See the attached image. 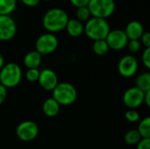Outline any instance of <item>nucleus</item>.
<instances>
[{
  "instance_id": "obj_10",
  "label": "nucleus",
  "mask_w": 150,
  "mask_h": 149,
  "mask_svg": "<svg viewBox=\"0 0 150 149\" xmlns=\"http://www.w3.org/2000/svg\"><path fill=\"white\" fill-rule=\"evenodd\" d=\"M17 32V24L11 16L0 15V40H11Z\"/></svg>"
},
{
  "instance_id": "obj_29",
  "label": "nucleus",
  "mask_w": 150,
  "mask_h": 149,
  "mask_svg": "<svg viewBox=\"0 0 150 149\" xmlns=\"http://www.w3.org/2000/svg\"><path fill=\"white\" fill-rule=\"evenodd\" d=\"M69 1L76 8L87 6L88 4H89V2H90V0H69Z\"/></svg>"
},
{
  "instance_id": "obj_16",
  "label": "nucleus",
  "mask_w": 150,
  "mask_h": 149,
  "mask_svg": "<svg viewBox=\"0 0 150 149\" xmlns=\"http://www.w3.org/2000/svg\"><path fill=\"white\" fill-rule=\"evenodd\" d=\"M42 55L36 50L28 52L24 57V64L28 68H38L40 66Z\"/></svg>"
},
{
  "instance_id": "obj_24",
  "label": "nucleus",
  "mask_w": 150,
  "mask_h": 149,
  "mask_svg": "<svg viewBox=\"0 0 150 149\" xmlns=\"http://www.w3.org/2000/svg\"><path fill=\"white\" fill-rule=\"evenodd\" d=\"M40 76L39 68H28L25 72V79L30 83L38 82Z\"/></svg>"
},
{
  "instance_id": "obj_25",
  "label": "nucleus",
  "mask_w": 150,
  "mask_h": 149,
  "mask_svg": "<svg viewBox=\"0 0 150 149\" xmlns=\"http://www.w3.org/2000/svg\"><path fill=\"white\" fill-rule=\"evenodd\" d=\"M127 47L131 53H137L141 50L142 43L140 40H128Z\"/></svg>"
},
{
  "instance_id": "obj_5",
  "label": "nucleus",
  "mask_w": 150,
  "mask_h": 149,
  "mask_svg": "<svg viewBox=\"0 0 150 149\" xmlns=\"http://www.w3.org/2000/svg\"><path fill=\"white\" fill-rule=\"evenodd\" d=\"M87 7L92 17L106 19L115 11L116 4L114 0H90Z\"/></svg>"
},
{
  "instance_id": "obj_17",
  "label": "nucleus",
  "mask_w": 150,
  "mask_h": 149,
  "mask_svg": "<svg viewBox=\"0 0 150 149\" xmlns=\"http://www.w3.org/2000/svg\"><path fill=\"white\" fill-rule=\"evenodd\" d=\"M135 87L143 92L150 90V74L149 72L142 73L137 76L135 80Z\"/></svg>"
},
{
  "instance_id": "obj_7",
  "label": "nucleus",
  "mask_w": 150,
  "mask_h": 149,
  "mask_svg": "<svg viewBox=\"0 0 150 149\" xmlns=\"http://www.w3.org/2000/svg\"><path fill=\"white\" fill-rule=\"evenodd\" d=\"M16 134L17 137L22 141H32L39 134V126L32 120L22 121L16 128Z\"/></svg>"
},
{
  "instance_id": "obj_1",
  "label": "nucleus",
  "mask_w": 150,
  "mask_h": 149,
  "mask_svg": "<svg viewBox=\"0 0 150 149\" xmlns=\"http://www.w3.org/2000/svg\"><path fill=\"white\" fill-rule=\"evenodd\" d=\"M69 19V15L64 10L52 8L44 14L42 25L48 32L54 33L65 29Z\"/></svg>"
},
{
  "instance_id": "obj_14",
  "label": "nucleus",
  "mask_w": 150,
  "mask_h": 149,
  "mask_svg": "<svg viewBox=\"0 0 150 149\" xmlns=\"http://www.w3.org/2000/svg\"><path fill=\"white\" fill-rule=\"evenodd\" d=\"M61 110V105L53 98L49 97L46 99L42 105V112L43 113L49 118H54L58 115Z\"/></svg>"
},
{
  "instance_id": "obj_3",
  "label": "nucleus",
  "mask_w": 150,
  "mask_h": 149,
  "mask_svg": "<svg viewBox=\"0 0 150 149\" xmlns=\"http://www.w3.org/2000/svg\"><path fill=\"white\" fill-rule=\"evenodd\" d=\"M22 79V69L15 62H9L3 66L0 70V84L6 89L18 86Z\"/></svg>"
},
{
  "instance_id": "obj_31",
  "label": "nucleus",
  "mask_w": 150,
  "mask_h": 149,
  "mask_svg": "<svg viewBox=\"0 0 150 149\" xmlns=\"http://www.w3.org/2000/svg\"><path fill=\"white\" fill-rule=\"evenodd\" d=\"M21 2L28 7H35L40 4V0H21Z\"/></svg>"
},
{
  "instance_id": "obj_26",
  "label": "nucleus",
  "mask_w": 150,
  "mask_h": 149,
  "mask_svg": "<svg viewBox=\"0 0 150 149\" xmlns=\"http://www.w3.org/2000/svg\"><path fill=\"white\" fill-rule=\"evenodd\" d=\"M142 61L143 65L148 68H150V47H146L142 55Z\"/></svg>"
},
{
  "instance_id": "obj_27",
  "label": "nucleus",
  "mask_w": 150,
  "mask_h": 149,
  "mask_svg": "<svg viewBox=\"0 0 150 149\" xmlns=\"http://www.w3.org/2000/svg\"><path fill=\"white\" fill-rule=\"evenodd\" d=\"M140 40L141 43L145 47V48L150 47V33L149 32H144Z\"/></svg>"
},
{
  "instance_id": "obj_8",
  "label": "nucleus",
  "mask_w": 150,
  "mask_h": 149,
  "mask_svg": "<svg viewBox=\"0 0 150 149\" xmlns=\"http://www.w3.org/2000/svg\"><path fill=\"white\" fill-rule=\"evenodd\" d=\"M139 68L137 59L131 54L123 56L118 63V71L120 76L124 77L134 76Z\"/></svg>"
},
{
  "instance_id": "obj_11",
  "label": "nucleus",
  "mask_w": 150,
  "mask_h": 149,
  "mask_svg": "<svg viewBox=\"0 0 150 149\" xmlns=\"http://www.w3.org/2000/svg\"><path fill=\"white\" fill-rule=\"evenodd\" d=\"M144 92L134 87L127 89L123 95V103L128 109H137L143 104Z\"/></svg>"
},
{
  "instance_id": "obj_28",
  "label": "nucleus",
  "mask_w": 150,
  "mask_h": 149,
  "mask_svg": "<svg viewBox=\"0 0 150 149\" xmlns=\"http://www.w3.org/2000/svg\"><path fill=\"white\" fill-rule=\"evenodd\" d=\"M136 149H150V139H142Z\"/></svg>"
},
{
  "instance_id": "obj_9",
  "label": "nucleus",
  "mask_w": 150,
  "mask_h": 149,
  "mask_svg": "<svg viewBox=\"0 0 150 149\" xmlns=\"http://www.w3.org/2000/svg\"><path fill=\"white\" fill-rule=\"evenodd\" d=\"M105 41L109 47V49L121 50L127 47L128 39L123 30L114 29L109 32L105 38Z\"/></svg>"
},
{
  "instance_id": "obj_33",
  "label": "nucleus",
  "mask_w": 150,
  "mask_h": 149,
  "mask_svg": "<svg viewBox=\"0 0 150 149\" xmlns=\"http://www.w3.org/2000/svg\"><path fill=\"white\" fill-rule=\"evenodd\" d=\"M4 64H5V63H4V58L3 54L0 53V70H1V68H3V66H4Z\"/></svg>"
},
{
  "instance_id": "obj_21",
  "label": "nucleus",
  "mask_w": 150,
  "mask_h": 149,
  "mask_svg": "<svg viewBox=\"0 0 150 149\" xmlns=\"http://www.w3.org/2000/svg\"><path fill=\"white\" fill-rule=\"evenodd\" d=\"M141 140L142 137L136 129H132L127 131L124 136V141L128 145H137Z\"/></svg>"
},
{
  "instance_id": "obj_13",
  "label": "nucleus",
  "mask_w": 150,
  "mask_h": 149,
  "mask_svg": "<svg viewBox=\"0 0 150 149\" xmlns=\"http://www.w3.org/2000/svg\"><path fill=\"white\" fill-rule=\"evenodd\" d=\"M124 32H125L128 40H140L142 35L144 32V27L141 22L136 21V20H133L127 25Z\"/></svg>"
},
{
  "instance_id": "obj_19",
  "label": "nucleus",
  "mask_w": 150,
  "mask_h": 149,
  "mask_svg": "<svg viewBox=\"0 0 150 149\" xmlns=\"http://www.w3.org/2000/svg\"><path fill=\"white\" fill-rule=\"evenodd\" d=\"M142 139H150V118L146 117L142 119L136 129Z\"/></svg>"
},
{
  "instance_id": "obj_30",
  "label": "nucleus",
  "mask_w": 150,
  "mask_h": 149,
  "mask_svg": "<svg viewBox=\"0 0 150 149\" xmlns=\"http://www.w3.org/2000/svg\"><path fill=\"white\" fill-rule=\"evenodd\" d=\"M6 97H7V89L2 84H0V105L5 101Z\"/></svg>"
},
{
  "instance_id": "obj_6",
  "label": "nucleus",
  "mask_w": 150,
  "mask_h": 149,
  "mask_svg": "<svg viewBox=\"0 0 150 149\" xmlns=\"http://www.w3.org/2000/svg\"><path fill=\"white\" fill-rule=\"evenodd\" d=\"M58 39L54 33L46 32L41 34L35 42V50L41 55L54 53L58 47Z\"/></svg>"
},
{
  "instance_id": "obj_15",
  "label": "nucleus",
  "mask_w": 150,
  "mask_h": 149,
  "mask_svg": "<svg viewBox=\"0 0 150 149\" xmlns=\"http://www.w3.org/2000/svg\"><path fill=\"white\" fill-rule=\"evenodd\" d=\"M65 29L69 36L77 38L84 32V25L76 18H69Z\"/></svg>"
},
{
  "instance_id": "obj_2",
  "label": "nucleus",
  "mask_w": 150,
  "mask_h": 149,
  "mask_svg": "<svg viewBox=\"0 0 150 149\" xmlns=\"http://www.w3.org/2000/svg\"><path fill=\"white\" fill-rule=\"evenodd\" d=\"M110 31V25L105 18L91 17L84 25V33L94 41L105 40Z\"/></svg>"
},
{
  "instance_id": "obj_32",
  "label": "nucleus",
  "mask_w": 150,
  "mask_h": 149,
  "mask_svg": "<svg viewBox=\"0 0 150 149\" xmlns=\"http://www.w3.org/2000/svg\"><path fill=\"white\" fill-rule=\"evenodd\" d=\"M143 103L148 106H150V90L144 92V99H143Z\"/></svg>"
},
{
  "instance_id": "obj_23",
  "label": "nucleus",
  "mask_w": 150,
  "mask_h": 149,
  "mask_svg": "<svg viewBox=\"0 0 150 149\" xmlns=\"http://www.w3.org/2000/svg\"><path fill=\"white\" fill-rule=\"evenodd\" d=\"M125 118L130 123H136L141 119L140 113L136 111V109H128L125 113Z\"/></svg>"
},
{
  "instance_id": "obj_22",
  "label": "nucleus",
  "mask_w": 150,
  "mask_h": 149,
  "mask_svg": "<svg viewBox=\"0 0 150 149\" xmlns=\"http://www.w3.org/2000/svg\"><path fill=\"white\" fill-rule=\"evenodd\" d=\"M76 19L79 20L82 23L88 21L91 18V12H90V11H89L87 6L77 8L76 9Z\"/></svg>"
},
{
  "instance_id": "obj_4",
  "label": "nucleus",
  "mask_w": 150,
  "mask_h": 149,
  "mask_svg": "<svg viewBox=\"0 0 150 149\" xmlns=\"http://www.w3.org/2000/svg\"><path fill=\"white\" fill-rule=\"evenodd\" d=\"M52 97L60 105H70L76 100L77 91L75 86L69 83H59L52 90Z\"/></svg>"
},
{
  "instance_id": "obj_34",
  "label": "nucleus",
  "mask_w": 150,
  "mask_h": 149,
  "mask_svg": "<svg viewBox=\"0 0 150 149\" xmlns=\"http://www.w3.org/2000/svg\"><path fill=\"white\" fill-rule=\"evenodd\" d=\"M42 1H47V2H48V1H52V0H42Z\"/></svg>"
},
{
  "instance_id": "obj_18",
  "label": "nucleus",
  "mask_w": 150,
  "mask_h": 149,
  "mask_svg": "<svg viewBox=\"0 0 150 149\" xmlns=\"http://www.w3.org/2000/svg\"><path fill=\"white\" fill-rule=\"evenodd\" d=\"M17 8V0H0V15L11 16Z\"/></svg>"
},
{
  "instance_id": "obj_20",
  "label": "nucleus",
  "mask_w": 150,
  "mask_h": 149,
  "mask_svg": "<svg viewBox=\"0 0 150 149\" xmlns=\"http://www.w3.org/2000/svg\"><path fill=\"white\" fill-rule=\"evenodd\" d=\"M92 49H93V52L97 55H99V56L106 54L108 53V51L110 50L105 40H95L93 43V46H92Z\"/></svg>"
},
{
  "instance_id": "obj_12",
  "label": "nucleus",
  "mask_w": 150,
  "mask_h": 149,
  "mask_svg": "<svg viewBox=\"0 0 150 149\" xmlns=\"http://www.w3.org/2000/svg\"><path fill=\"white\" fill-rule=\"evenodd\" d=\"M38 82L40 86L47 91H52L59 83L56 73L50 68H44L40 71Z\"/></svg>"
}]
</instances>
